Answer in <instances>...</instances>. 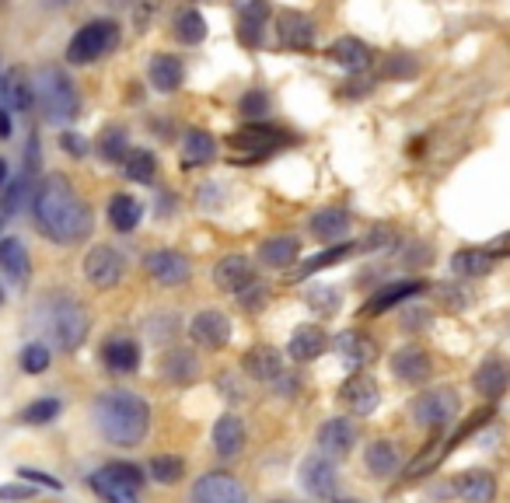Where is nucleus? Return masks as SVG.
<instances>
[{"label":"nucleus","instance_id":"nucleus-2","mask_svg":"<svg viewBox=\"0 0 510 503\" xmlns=\"http://www.w3.org/2000/svg\"><path fill=\"white\" fill-rule=\"evenodd\" d=\"M95 424H98L108 444L136 448L151 430V405L136 392H126V388L102 392L98 402H95Z\"/></svg>","mask_w":510,"mask_h":503},{"label":"nucleus","instance_id":"nucleus-9","mask_svg":"<svg viewBox=\"0 0 510 503\" xmlns=\"http://www.w3.org/2000/svg\"><path fill=\"white\" fill-rule=\"evenodd\" d=\"M192 503H248L245 486L227 472H207L192 486Z\"/></svg>","mask_w":510,"mask_h":503},{"label":"nucleus","instance_id":"nucleus-49","mask_svg":"<svg viewBox=\"0 0 510 503\" xmlns=\"http://www.w3.org/2000/svg\"><path fill=\"white\" fill-rule=\"evenodd\" d=\"M108 469H112V476H119L123 482H126V486H134V489H140V486H144V472H140L136 465H126V461H112Z\"/></svg>","mask_w":510,"mask_h":503},{"label":"nucleus","instance_id":"nucleus-54","mask_svg":"<svg viewBox=\"0 0 510 503\" xmlns=\"http://www.w3.org/2000/svg\"><path fill=\"white\" fill-rule=\"evenodd\" d=\"M7 182H11V168H7V161L0 158V189L7 186Z\"/></svg>","mask_w":510,"mask_h":503},{"label":"nucleus","instance_id":"nucleus-37","mask_svg":"<svg viewBox=\"0 0 510 503\" xmlns=\"http://www.w3.org/2000/svg\"><path fill=\"white\" fill-rule=\"evenodd\" d=\"M451 269L465 280H479L493 269V252L489 248H461L451 259Z\"/></svg>","mask_w":510,"mask_h":503},{"label":"nucleus","instance_id":"nucleus-4","mask_svg":"<svg viewBox=\"0 0 510 503\" xmlns=\"http://www.w3.org/2000/svg\"><path fill=\"white\" fill-rule=\"evenodd\" d=\"M119 22L112 18H91L88 25H81L74 32V39L67 42V63L74 67H88V63H98L106 60L116 46H119Z\"/></svg>","mask_w":510,"mask_h":503},{"label":"nucleus","instance_id":"nucleus-60","mask_svg":"<svg viewBox=\"0 0 510 503\" xmlns=\"http://www.w3.org/2000/svg\"><path fill=\"white\" fill-rule=\"evenodd\" d=\"M0 301H4V293H0Z\"/></svg>","mask_w":510,"mask_h":503},{"label":"nucleus","instance_id":"nucleus-25","mask_svg":"<svg viewBox=\"0 0 510 503\" xmlns=\"http://www.w3.org/2000/svg\"><path fill=\"white\" fill-rule=\"evenodd\" d=\"M238 25H242L245 46H259L263 39V22L269 18V0H235Z\"/></svg>","mask_w":510,"mask_h":503},{"label":"nucleus","instance_id":"nucleus-22","mask_svg":"<svg viewBox=\"0 0 510 503\" xmlns=\"http://www.w3.org/2000/svg\"><path fill=\"white\" fill-rule=\"evenodd\" d=\"M147 80H151V88L154 91H162V95H172V91H179L182 88V80H186V67H182V60L172 53H158L151 60V67H147Z\"/></svg>","mask_w":510,"mask_h":503},{"label":"nucleus","instance_id":"nucleus-32","mask_svg":"<svg viewBox=\"0 0 510 503\" xmlns=\"http://www.w3.org/2000/svg\"><path fill=\"white\" fill-rule=\"evenodd\" d=\"M301 256V245H297L294 235H276V238H266L259 245V259L273 269H291Z\"/></svg>","mask_w":510,"mask_h":503},{"label":"nucleus","instance_id":"nucleus-21","mask_svg":"<svg viewBox=\"0 0 510 503\" xmlns=\"http://www.w3.org/2000/svg\"><path fill=\"white\" fill-rule=\"evenodd\" d=\"M430 353L420 346H403L395 357H392V374L403 381V385H423L430 377Z\"/></svg>","mask_w":510,"mask_h":503},{"label":"nucleus","instance_id":"nucleus-48","mask_svg":"<svg viewBox=\"0 0 510 503\" xmlns=\"http://www.w3.org/2000/svg\"><path fill=\"white\" fill-rule=\"evenodd\" d=\"M269 112V95L266 91H248L242 98V116H248V119H263Z\"/></svg>","mask_w":510,"mask_h":503},{"label":"nucleus","instance_id":"nucleus-16","mask_svg":"<svg viewBox=\"0 0 510 503\" xmlns=\"http://www.w3.org/2000/svg\"><path fill=\"white\" fill-rule=\"evenodd\" d=\"M416 293H423V280H395V284H385L377 293H371L367 301H364V308H360V315H381V312H388V308H399L403 301L409 297H416Z\"/></svg>","mask_w":510,"mask_h":503},{"label":"nucleus","instance_id":"nucleus-51","mask_svg":"<svg viewBox=\"0 0 510 503\" xmlns=\"http://www.w3.org/2000/svg\"><path fill=\"white\" fill-rule=\"evenodd\" d=\"M32 482L28 486H0V500H32Z\"/></svg>","mask_w":510,"mask_h":503},{"label":"nucleus","instance_id":"nucleus-45","mask_svg":"<svg viewBox=\"0 0 510 503\" xmlns=\"http://www.w3.org/2000/svg\"><path fill=\"white\" fill-rule=\"evenodd\" d=\"M308 304H311L319 315H332V312H339L343 293L336 291V287H311V291H308Z\"/></svg>","mask_w":510,"mask_h":503},{"label":"nucleus","instance_id":"nucleus-53","mask_svg":"<svg viewBox=\"0 0 510 503\" xmlns=\"http://www.w3.org/2000/svg\"><path fill=\"white\" fill-rule=\"evenodd\" d=\"M11 136V112L7 106H0V140H7Z\"/></svg>","mask_w":510,"mask_h":503},{"label":"nucleus","instance_id":"nucleus-28","mask_svg":"<svg viewBox=\"0 0 510 503\" xmlns=\"http://www.w3.org/2000/svg\"><path fill=\"white\" fill-rule=\"evenodd\" d=\"M472 385H476V392L483 398H500L504 392H507L510 385V364H504V360H486V364H479V371H476V377H472Z\"/></svg>","mask_w":510,"mask_h":503},{"label":"nucleus","instance_id":"nucleus-57","mask_svg":"<svg viewBox=\"0 0 510 503\" xmlns=\"http://www.w3.org/2000/svg\"><path fill=\"white\" fill-rule=\"evenodd\" d=\"M332 503H357V500H332Z\"/></svg>","mask_w":510,"mask_h":503},{"label":"nucleus","instance_id":"nucleus-26","mask_svg":"<svg viewBox=\"0 0 510 503\" xmlns=\"http://www.w3.org/2000/svg\"><path fill=\"white\" fill-rule=\"evenodd\" d=\"M245 448V426L235 413H224L214 424V451L220 458H238Z\"/></svg>","mask_w":510,"mask_h":503},{"label":"nucleus","instance_id":"nucleus-56","mask_svg":"<svg viewBox=\"0 0 510 503\" xmlns=\"http://www.w3.org/2000/svg\"><path fill=\"white\" fill-rule=\"evenodd\" d=\"M0 106H7V98H4V78H0Z\"/></svg>","mask_w":510,"mask_h":503},{"label":"nucleus","instance_id":"nucleus-13","mask_svg":"<svg viewBox=\"0 0 510 503\" xmlns=\"http://www.w3.org/2000/svg\"><path fill=\"white\" fill-rule=\"evenodd\" d=\"M301 486L315 497V500H332L336 497V465L325 454H311L301 465Z\"/></svg>","mask_w":510,"mask_h":503},{"label":"nucleus","instance_id":"nucleus-12","mask_svg":"<svg viewBox=\"0 0 510 503\" xmlns=\"http://www.w3.org/2000/svg\"><path fill=\"white\" fill-rule=\"evenodd\" d=\"M276 39L283 50H294V53H308L315 46V22L301 11H283L276 18Z\"/></svg>","mask_w":510,"mask_h":503},{"label":"nucleus","instance_id":"nucleus-30","mask_svg":"<svg viewBox=\"0 0 510 503\" xmlns=\"http://www.w3.org/2000/svg\"><path fill=\"white\" fill-rule=\"evenodd\" d=\"M91 489H95V497L102 503H136V493L140 489H134V486H126L119 476H112V469H98V472H91Z\"/></svg>","mask_w":510,"mask_h":503},{"label":"nucleus","instance_id":"nucleus-43","mask_svg":"<svg viewBox=\"0 0 510 503\" xmlns=\"http://www.w3.org/2000/svg\"><path fill=\"white\" fill-rule=\"evenodd\" d=\"M126 151H130V144H126V130H119V126H108L102 133V140H98V154L112 164V161H123L126 158Z\"/></svg>","mask_w":510,"mask_h":503},{"label":"nucleus","instance_id":"nucleus-5","mask_svg":"<svg viewBox=\"0 0 510 503\" xmlns=\"http://www.w3.org/2000/svg\"><path fill=\"white\" fill-rule=\"evenodd\" d=\"M46 332L53 336V343L63 353L78 349L84 343V336H88V312L81 308V301L70 297V293L50 297V304H46Z\"/></svg>","mask_w":510,"mask_h":503},{"label":"nucleus","instance_id":"nucleus-27","mask_svg":"<svg viewBox=\"0 0 510 503\" xmlns=\"http://www.w3.org/2000/svg\"><path fill=\"white\" fill-rule=\"evenodd\" d=\"M336 353L343 357V364H347L349 371H360V368H367L371 364V357H375V343L367 340V336H360V332H339L336 336Z\"/></svg>","mask_w":510,"mask_h":503},{"label":"nucleus","instance_id":"nucleus-24","mask_svg":"<svg viewBox=\"0 0 510 503\" xmlns=\"http://www.w3.org/2000/svg\"><path fill=\"white\" fill-rule=\"evenodd\" d=\"M308 231L311 238L319 241H339L349 235V213L336 210V207H325V210H315L308 217Z\"/></svg>","mask_w":510,"mask_h":503},{"label":"nucleus","instance_id":"nucleus-55","mask_svg":"<svg viewBox=\"0 0 510 503\" xmlns=\"http://www.w3.org/2000/svg\"><path fill=\"white\" fill-rule=\"evenodd\" d=\"M46 4H60V7H67V4H74V0H46Z\"/></svg>","mask_w":510,"mask_h":503},{"label":"nucleus","instance_id":"nucleus-59","mask_svg":"<svg viewBox=\"0 0 510 503\" xmlns=\"http://www.w3.org/2000/svg\"><path fill=\"white\" fill-rule=\"evenodd\" d=\"M276 503H287V500H276Z\"/></svg>","mask_w":510,"mask_h":503},{"label":"nucleus","instance_id":"nucleus-11","mask_svg":"<svg viewBox=\"0 0 510 503\" xmlns=\"http://www.w3.org/2000/svg\"><path fill=\"white\" fill-rule=\"evenodd\" d=\"M189 340L196 346H203V349H220V346H227V340H231V321H227L224 312L207 308V312H199V315L189 321Z\"/></svg>","mask_w":510,"mask_h":503},{"label":"nucleus","instance_id":"nucleus-33","mask_svg":"<svg viewBox=\"0 0 510 503\" xmlns=\"http://www.w3.org/2000/svg\"><path fill=\"white\" fill-rule=\"evenodd\" d=\"M28 269H32V263H28L25 245H22L18 238L0 241V273H4L11 284H25Z\"/></svg>","mask_w":510,"mask_h":503},{"label":"nucleus","instance_id":"nucleus-42","mask_svg":"<svg viewBox=\"0 0 510 503\" xmlns=\"http://www.w3.org/2000/svg\"><path fill=\"white\" fill-rule=\"evenodd\" d=\"M147 476L154 479V482H162V486H175V482H182V476H186V461L179 454H158V458H151Z\"/></svg>","mask_w":510,"mask_h":503},{"label":"nucleus","instance_id":"nucleus-52","mask_svg":"<svg viewBox=\"0 0 510 503\" xmlns=\"http://www.w3.org/2000/svg\"><path fill=\"white\" fill-rule=\"evenodd\" d=\"M60 144H63V147H67L74 158H84V154H88V140H84V136H78V133H67Z\"/></svg>","mask_w":510,"mask_h":503},{"label":"nucleus","instance_id":"nucleus-44","mask_svg":"<svg viewBox=\"0 0 510 503\" xmlns=\"http://www.w3.org/2000/svg\"><path fill=\"white\" fill-rule=\"evenodd\" d=\"M56 416H60V398H35L25 413H22V424L42 426V424H53Z\"/></svg>","mask_w":510,"mask_h":503},{"label":"nucleus","instance_id":"nucleus-36","mask_svg":"<svg viewBox=\"0 0 510 503\" xmlns=\"http://www.w3.org/2000/svg\"><path fill=\"white\" fill-rule=\"evenodd\" d=\"M364 465L375 472L377 479H388L399 472V448L392 441H371L364 451Z\"/></svg>","mask_w":510,"mask_h":503},{"label":"nucleus","instance_id":"nucleus-58","mask_svg":"<svg viewBox=\"0 0 510 503\" xmlns=\"http://www.w3.org/2000/svg\"><path fill=\"white\" fill-rule=\"evenodd\" d=\"M0 231H4V213H0Z\"/></svg>","mask_w":510,"mask_h":503},{"label":"nucleus","instance_id":"nucleus-35","mask_svg":"<svg viewBox=\"0 0 510 503\" xmlns=\"http://www.w3.org/2000/svg\"><path fill=\"white\" fill-rule=\"evenodd\" d=\"M196 374H199V364L192 349H172L162 357V377H168L172 385H189L196 381Z\"/></svg>","mask_w":510,"mask_h":503},{"label":"nucleus","instance_id":"nucleus-41","mask_svg":"<svg viewBox=\"0 0 510 503\" xmlns=\"http://www.w3.org/2000/svg\"><path fill=\"white\" fill-rule=\"evenodd\" d=\"M172 28H175V39H179V42H186V46H196V42H203V39H207V18H203L196 7L179 11V14H175V22H172Z\"/></svg>","mask_w":510,"mask_h":503},{"label":"nucleus","instance_id":"nucleus-15","mask_svg":"<svg viewBox=\"0 0 510 503\" xmlns=\"http://www.w3.org/2000/svg\"><path fill=\"white\" fill-rule=\"evenodd\" d=\"M329 60L336 63V67H343L349 74H360V70H367L371 63H375V50L364 42V39H357V35H343V39H336L332 46H329Z\"/></svg>","mask_w":510,"mask_h":503},{"label":"nucleus","instance_id":"nucleus-17","mask_svg":"<svg viewBox=\"0 0 510 503\" xmlns=\"http://www.w3.org/2000/svg\"><path fill=\"white\" fill-rule=\"evenodd\" d=\"M353 444H357V426L347 416H332L319 430V451L325 458H347Z\"/></svg>","mask_w":510,"mask_h":503},{"label":"nucleus","instance_id":"nucleus-7","mask_svg":"<svg viewBox=\"0 0 510 503\" xmlns=\"http://www.w3.org/2000/svg\"><path fill=\"white\" fill-rule=\"evenodd\" d=\"M126 273V259L119 248L112 245H95L88 256H84V276L95 291H112Z\"/></svg>","mask_w":510,"mask_h":503},{"label":"nucleus","instance_id":"nucleus-20","mask_svg":"<svg viewBox=\"0 0 510 503\" xmlns=\"http://www.w3.org/2000/svg\"><path fill=\"white\" fill-rule=\"evenodd\" d=\"M4 98H7V106L14 108V112H22V116H32V106H35V78L28 74V67H11L7 74H4Z\"/></svg>","mask_w":510,"mask_h":503},{"label":"nucleus","instance_id":"nucleus-18","mask_svg":"<svg viewBox=\"0 0 510 503\" xmlns=\"http://www.w3.org/2000/svg\"><path fill=\"white\" fill-rule=\"evenodd\" d=\"M242 368L248 377H255L263 385H276L283 377V357L273 346H252L242 357Z\"/></svg>","mask_w":510,"mask_h":503},{"label":"nucleus","instance_id":"nucleus-3","mask_svg":"<svg viewBox=\"0 0 510 503\" xmlns=\"http://www.w3.org/2000/svg\"><path fill=\"white\" fill-rule=\"evenodd\" d=\"M35 102L42 106L46 119L53 126H67L81 116V95L78 84L70 80L67 70H60L56 63H46L35 70Z\"/></svg>","mask_w":510,"mask_h":503},{"label":"nucleus","instance_id":"nucleus-19","mask_svg":"<svg viewBox=\"0 0 510 503\" xmlns=\"http://www.w3.org/2000/svg\"><path fill=\"white\" fill-rule=\"evenodd\" d=\"M214 284L217 291H227V293H242L245 287L255 284V269L245 256H224L220 263L214 265Z\"/></svg>","mask_w":510,"mask_h":503},{"label":"nucleus","instance_id":"nucleus-10","mask_svg":"<svg viewBox=\"0 0 510 503\" xmlns=\"http://www.w3.org/2000/svg\"><path fill=\"white\" fill-rule=\"evenodd\" d=\"M144 269H147L162 287H182L189 280V273H192L189 259L182 252H175V248H154V252H147Z\"/></svg>","mask_w":510,"mask_h":503},{"label":"nucleus","instance_id":"nucleus-31","mask_svg":"<svg viewBox=\"0 0 510 503\" xmlns=\"http://www.w3.org/2000/svg\"><path fill=\"white\" fill-rule=\"evenodd\" d=\"M102 364L112 374H134L140 368V346L134 340H108L102 346Z\"/></svg>","mask_w":510,"mask_h":503},{"label":"nucleus","instance_id":"nucleus-1","mask_svg":"<svg viewBox=\"0 0 510 503\" xmlns=\"http://www.w3.org/2000/svg\"><path fill=\"white\" fill-rule=\"evenodd\" d=\"M35 231L53 245H81L91 235V207L70 186L67 175H46L32 192Z\"/></svg>","mask_w":510,"mask_h":503},{"label":"nucleus","instance_id":"nucleus-34","mask_svg":"<svg viewBox=\"0 0 510 503\" xmlns=\"http://www.w3.org/2000/svg\"><path fill=\"white\" fill-rule=\"evenodd\" d=\"M217 158V140L207 130H189L182 140V168H199Z\"/></svg>","mask_w":510,"mask_h":503},{"label":"nucleus","instance_id":"nucleus-14","mask_svg":"<svg viewBox=\"0 0 510 503\" xmlns=\"http://www.w3.org/2000/svg\"><path fill=\"white\" fill-rule=\"evenodd\" d=\"M339 398H343V402L349 405V413H357V416H367V413H375V409H377V398H381V392H377V381L371 377V374L353 371L347 381H343Z\"/></svg>","mask_w":510,"mask_h":503},{"label":"nucleus","instance_id":"nucleus-6","mask_svg":"<svg viewBox=\"0 0 510 503\" xmlns=\"http://www.w3.org/2000/svg\"><path fill=\"white\" fill-rule=\"evenodd\" d=\"M413 420L427 430H440V426H451L458 416V392L455 388H433V392H423V396L413 398L409 405Z\"/></svg>","mask_w":510,"mask_h":503},{"label":"nucleus","instance_id":"nucleus-23","mask_svg":"<svg viewBox=\"0 0 510 503\" xmlns=\"http://www.w3.org/2000/svg\"><path fill=\"white\" fill-rule=\"evenodd\" d=\"M325 346H329V336H325L322 325H297L287 353H291V360H297V364H308V360L322 357Z\"/></svg>","mask_w":510,"mask_h":503},{"label":"nucleus","instance_id":"nucleus-38","mask_svg":"<svg viewBox=\"0 0 510 503\" xmlns=\"http://www.w3.org/2000/svg\"><path fill=\"white\" fill-rule=\"evenodd\" d=\"M458 497L468 503H493L496 497V479L489 476V472H465V476L458 479Z\"/></svg>","mask_w":510,"mask_h":503},{"label":"nucleus","instance_id":"nucleus-50","mask_svg":"<svg viewBox=\"0 0 510 503\" xmlns=\"http://www.w3.org/2000/svg\"><path fill=\"white\" fill-rule=\"evenodd\" d=\"M18 476L25 479V482H32V486H46V489H63V482L60 479H53V476H46V472H35V469H18Z\"/></svg>","mask_w":510,"mask_h":503},{"label":"nucleus","instance_id":"nucleus-46","mask_svg":"<svg viewBox=\"0 0 510 503\" xmlns=\"http://www.w3.org/2000/svg\"><path fill=\"white\" fill-rule=\"evenodd\" d=\"M46 368H50V349H46V343H28L22 349V371L42 374Z\"/></svg>","mask_w":510,"mask_h":503},{"label":"nucleus","instance_id":"nucleus-40","mask_svg":"<svg viewBox=\"0 0 510 503\" xmlns=\"http://www.w3.org/2000/svg\"><path fill=\"white\" fill-rule=\"evenodd\" d=\"M357 252V245L353 241H339V245H329L325 252H319V256H311V259H304L301 263V269L294 273V280H308L311 273H319V269H329V265L343 263V259H349Z\"/></svg>","mask_w":510,"mask_h":503},{"label":"nucleus","instance_id":"nucleus-47","mask_svg":"<svg viewBox=\"0 0 510 503\" xmlns=\"http://www.w3.org/2000/svg\"><path fill=\"white\" fill-rule=\"evenodd\" d=\"M25 189H28V175H22V179H14V182H7V186L0 189L4 196V213H14L22 203H25Z\"/></svg>","mask_w":510,"mask_h":503},{"label":"nucleus","instance_id":"nucleus-29","mask_svg":"<svg viewBox=\"0 0 510 503\" xmlns=\"http://www.w3.org/2000/svg\"><path fill=\"white\" fill-rule=\"evenodd\" d=\"M140 217H144V207H140V200L130 196V192H116L108 200V228L112 231L130 235L136 224H140Z\"/></svg>","mask_w":510,"mask_h":503},{"label":"nucleus","instance_id":"nucleus-8","mask_svg":"<svg viewBox=\"0 0 510 503\" xmlns=\"http://www.w3.org/2000/svg\"><path fill=\"white\" fill-rule=\"evenodd\" d=\"M231 144L242 151V161H263L287 144V133L280 126H269V123H252V126L235 133Z\"/></svg>","mask_w":510,"mask_h":503},{"label":"nucleus","instance_id":"nucleus-39","mask_svg":"<svg viewBox=\"0 0 510 503\" xmlns=\"http://www.w3.org/2000/svg\"><path fill=\"white\" fill-rule=\"evenodd\" d=\"M123 172H126L130 182L151 186V182L158 179V158H154L151 151H144V147H134V151H126V158H123Z\"/></svg>","mask_w":510,"mask_h":503}]
</instances>
